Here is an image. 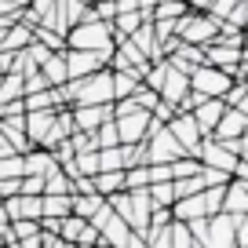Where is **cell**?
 Listing matches in <instances>:
<instances>
[{
  "instance_id": "cell-1",
  "label": "cell",
  "mask_w": 248,
  "mask_h": 248,
  "mask_svg": "<svg viewBox=\"0 0 248 248\" xmlns=\"http://www.w3.org/2000/svg\"><path fill=\"white\" fill-rule=\"evenodd\" d=\"M66 47L70 51H109L113 47V30H109V22H99V18L77 22L66 33Z\"/></svg>"
},
{
  "instance_id": "cell-2",
  "label": "cell",
  "mask_w": 248,
  "mask_h": 248,
  "mask_svg": "<svg viewBox=\"0 0 248 248\" xmlns=\"http://www.w3.org/2000/svg\"><path fill=\"white\" fill-rule=\"evenodd\" d=\"M216 33H219V22L212 15H204V11H186L183 18H175V37L183 44L204 47V44L216 40Z\"/></svg>"
},
{
  "instance_id": "cell-3",
  "label": "cell",
  "mask_w": 248,
  "mask_h": 248,
  "mask_svg": "<svg viewBox=\"0 0 248 248\" xmlns=\"http://www.w3.org/2000/svg\"><path fill=\"white\" fill-rule=\"evenodd\" d=\"M230 84H233L230 73L216 70V66H208V62H201V66L190 73V92H197L201 99H223Z\"/></svg>"
},
{
  "instance_id": "cell-4",
  "label": "cell",
  "mask_w": 248,
  "mask_h": 248,
  "mask_svg": "<svg viewBox=\"0 0 248 248\" xmlns=\"http://www.w3.org/2000/svg\"><path fill=\"white\" fill-rule=\"evenodd\" d=\"M109 55H113V47L109 51H62V59H66V77L70 80H80V77H88V73H95V70H106V62H109Z\"/></svg>"
},
{
  "instance_id": "cell-5",
  "label": "cell",
  "mask_w": 248,
  "mask_h": 248,
  "mask_svg": "<svg viewBox=\"0 0 248 248\" xmlns=\"http://www.w3.org/2000/svg\"><path fill=\"white\" fill-rule=\"evenodd\" d=\"M237 219H241V216H226V212H216V216H208V230H204L201 248H237V245H233Z\"/></svg>"
},
{
  "instance_id": "cell-6",
  "label": "cell",
  "mask_w": 248,
  "mask_h": 248,
  "mask_svg": "<svg viewBox=\"0 0 248 248\" xmlns=\"http://www.w3.org/2000/svg\"><path fill=\"white\" fill-rule=\"evenodd\" d=\"M164 128H168V132H171V139H175L179 146H183V154H186V157H197V146H201V139H204V135L197 132L194 117H190V113H175L168 124H164Z\"/></svg>"
},
{
  "instance_id": "cell-7",
  "label": "cell",
  "mask_w": 248,
  "mask_h": 248,
  "mask_svg": "<svg viewBox=\"0 0 248 248\" xmlns=\"http://www.w3.org/2000/svg\"><path fill=\"white\" fill-rule=\"evenodd\" d=\"M59 241H62V245H84V248H95V245H99V230H95L88 219L66 216V219L59 223Z\"/></svg>"
},
{
  "instance_id": "cell-8",
  "label": "cell",
  "mask_w": 248,
  "mask_h": 248,
  "mask_svg": "<svg viewBox=\"0 0 248 248\" xmlns=\"http://www.w3.org/2000/svg\"><path fill=\"white\" fill-rule=\"evenodd\" d=\"M197 164H201V168H216V171H223V175H230L233 164H237V157H233L223 142L201 139V146H197Z\"/></svg>"
},
{
  "instance_id": "cell-9",
  "label": "cell",
  "mask_w": 248,
  "mask_h": 248,
  "mask_svg": "<svg viewBox=\"0 0 248 248\" xmlns=\"http://www.w3.org/2000/svg\"><path fill=\"white\" fill-rule=\"evenodd\" d=\"M201 51H204V62H208V66H216V70H223V73H233V70L241 66V62H245V51H241V47L219 44V40L204 44Z\"/></svg>"
},
{
  "instance_id": "cell-10",
  "label": "cell",
  "mask_w": 248,
  "mask_h": 248,
  "mask_svg": "<svg viewBox=\"0 0 248 248\" xmlns=\"http://www.w3.org/2000/svg\"><path fill=\"white\" fill-rule=\"evenodd\" d=\"M70 117H73V132H95L99 124L113 121V102H106V106H73Z\"/></svg>"
},
{
  "instance_id": "cell-11",
  "label": "cell",
  "mask_w": 248,
  "mask_h": 248,
  "mask_svg": "<svg viewBox=\"0 0 248 248\" xmlns=\"http://www.w3.org/2000/svg\"><path fill=\"white\" fill-rule=\"evenodd\" d=\"M245 132H248V113L245 109H223V117L216 121V128H212L208 139L226 142V139H241Z\"/></svg>"
},
{
  "instance_id": "cell-12",
  "label": "cell",
  "mask_w": 248,
  "mask_h": 248,
  "mask_svg": "<svg viewBox=\"0 0 248 248\" xmlns=\"http://www.w3.org/2000/svg\"><path fill=\"white\" fill-rule=\"evenodd\" d=\"M226 216H245L248 212V179H230L223 186V208Z\"/></svg>"
},
{
  "instance_id": "cell-13",
  "label": "cell",
  "mask_w": 248,
  "mask_h": 248,
  "mask_svg": "<svg viewBox=\"0 0 248 248\" xmlns=\"http://www.w3.org/2000/svg\"><path fill=\"white\" fill-rule=\"evenodd\" d=\"M51 124H55V109H30L26 113V139H30V146H44Z\"/></svg>"
},
{
  "instance_id": "cell-14",
  "label": "cell",
  "mask_w": 248,
  "mask_h": 248,
  "mask_svg": "<svg viewBox=\"0 0 248 248\" xmlns=\"http://www.w3.org/2000/svg\"><path fill=\"white\" fill-rule=\"evenodd\" d=\"M186 92H190V77L168 66V73H164V80H161V92H157V99L168 102V106L175 109V106H179V99H183Z\"/></svg>"
},
{
  "instance_id": "cell-15",
  "label": "cell",
  "mask_w": 248,
  "mask_h": 248,
  "mask_svg": "<svg viewBox=\"0 0 248 248\" xmlns=\"http://www.w3.org/2000/svg\"><path fill=\"white\" fill-rule=\"evenodd\" d=\"M223 109H226V106H223V99H204L201 106L190 113V117H194V124H197V132H201L204 139L212 135V128H216V121L223 117Z\"/></svg>"
},
{
  "instance_id": "cell-16",
  "label": "cell",
  "mask_w": 248,
  "mask_h": 248,
  "mask_svg": "<svg viewBox=\"0 0 248 248\" xmlns=\"http://www.w3.org/2000/svg\"><path fill=\"white\" fill-rule=\"evenodd\" d=\"M40 77H44V84L47 88H62L66 84V59H62V51H51L44 62H40Z\"/></svg>"
},
{
  "instance_id": "cell-17",
  "label": "cell",
  "mask_w": 248,
  "mask_h": 248,
  "mask_svg": "<svg viewBox=\"0 0 248 248\" xmlns=\"http://www.w3.org/2000/svg\"><path fill=\"white\" fill-rule=\"evenodd\" d=\"M30 40H33V30L22 26V22H15V26H8V30H0V51L15 55V51H22Z\"/></svg>"
},
{
  "instance_id": "cell-18",
  "label": "cell",
  "mask_w": 248,
  "mask_h": 248,
  "mask_svg": "<svg viewBox=\"0 0 248 248\" xmlns=\"http://www.w3.org/2000/svg\"><path fill=\"white\" fill-rule=\"evenodd\" d=\"M70 216V194H40V219H66Z\"/></svg>"
},
{
  "instance_id": "cell-19",
  "label": "cell",
  "mask_w": 248,
  "mask_h": 248,
  "mask_svg": "<svg viewBox=\"0 0 248 248\" xmlns=\"http://www.w3.org/2000/svg\"><path fill=\"white\" fill-rule=\"evenodd\" d=\"M92 190L99 197L121 194V190H124V171H95V175H92Z\"/></svg>"
},
{
  "instance_id": "cell-20",
  "label": "cell",
  "mask_w": 248,
  "mask_h": 248,
  "mask_svg": "<svg viewBox=\"0 0 248 248\" xmlns=\"http://www.w3.org/2000/svg\"><path fill=\"white\" fill-rule=\"evenodd\" d=\"M146 197H150V208H171V204H175V186H171V179L168 183H150Z\"/></svg>"
},
{
  "instance_id": "cell-21",
  "label": "cell",
  "mask_w": 248,
  "mask_h": 248,
  "mask_svg": "<svg viewBox=\"0 0 248 248\" xmlns=\"http://www.w3.org/2000/svg\"><path fill=\"white\" fill-rule=\"evenodd\" d=\"M190 11V0H157L150 18H183Z\"/></svg>"
},
{
  "instance_id": "cell-22",
  "label": "cell",
  "mask_w": 248,
  "mask_h": 248,
  "mask_svg": "<svg viewBox=\"0 0 248 248\" xmlns=\"http://www.w3.org/2000/svg\"><path fill=\"white\" fill-rule=\"evenodd\" d=\"M113 73V70H109ZM142 84V77L139 73H113V102L117 99H132V92Z\"/></svg>"
},
{
  "instance_id": "cell-23",
  "label": "cell",
  "mask_w": 248,
  "mask_h": 248,
  "mask_svg": "<svg viewBox=\"0 0 248 248\" xmlns=\"http://www.w3.org/2000/svg\"><path fill=\"white\" fill-rule=\"evenodd\" d=\"M33 40L44 44L47 51H66V37H59V33L47 30V26H33Z\"/></svg>"
},
{
  "instance_id": "cell-24",
  "label": "cell",
  "mask_w": 248,
  "mask_h": 248,
  "mask_svg": "<svg viewBox=\"0 0 248 248\" xmlns=\"http://www.w3.org/2000/svg\"><path fill=\"white\" fill-rule=\"evenodd\" d=\"M92 139H95V150H109V146H121V139H117V128H113V121L99 124V128L92 132Z\"/></svg>"
},
{
  "instance_id": "cell-25",
  "label": "cell",
  "mask_w": 248,
  "mask_h": 248,
  "mask_svg": "<svg viewBox=\"0 0 248 248\" xmlns=\"http://www.w3.org/2000/svg\"><path fill=\"white\" fill-rule=\"evenodd\" d=\"M95 154H99V171H124V157H121V146L95 150Z\"/></svg>"
},
{
  "instance_id": "cell-26",
  "label": "cell",
  "mask_w": 248,
  "mask_h": 248,
  "mask_svg": "<svg viewBox=\"0 0 248 248\" xmlns=\"http://www.w3.org/2000/svg\"><path fill=\"white\" fill-rule=\"evenodd\" d=\"M44 194H70V179H66L62 168H55L51 175H44Z\"/></svg>"
},
{
  "instance_id": "cell-27",
  "label": "cell",
  "mask_w": 248,
  "mask_h": 248,
  "mask_svg": "<svg viewBox=\"0 0 248 248\" xmlns=\"http://www.w3.org/2000/svg\"><path fill=\"white\" fill-rule=\"evenodd\" d=\"M0 179H22V154L0 157Z\"/></svg>"
},
{
  "instance_id": "cell-28",
  "label": "cell",
  "mask_w": 248,
  "mask_h": 248,
  "mask_svg": "<svg viewBox=\"0 0 248 248\" xmlns=\"http://www.w3.org/2000/svg\"><path fill=\"white\" fill-rule=\"evenodd\" d=\"M233 4H241V0H212L204 15H212V18H216V22H223V18L230 15V8H233Z\"/></svg>"
},
{
  "instance_id": "cell-29",
  "label": "cell",
  "mask_w": 248,
  "mask_h": 248,
  "mask_svg": "<svg viewBox=\"0 0 248 248\" xmlns=\"http://www.w3.org/2000/svg\"><path fill=\"white\" fill-rule=\"evenodd\" d=\"M245 18H248V0H241V4H233V8H230V15H226L223 22H230V26H237V30H241Z\"/></svg>"
},
{
  "instance_id": "cell-30",
  "label": "cell",
  "mask_w": 248,
  "mask_h": 248,
  "mask_svg": "<svg viewBox=\"0 0 248 248\" xmlns=\"http://www.w3.org/2000/svg\"><path fill=\"white\" fill-rule=\"evenodd\" d=\"M4 73H11V55L8 51H0V77H4Z\"/></svg>"
},
{
  "instance_id": "cell-31",
  "label": "cell",
  "mask_w": 248,
  "mask_h": 248,
  "mask_svg": "<svg viewBox=\"0 0 248 248\" xmlns=\"http://www.w3.org/2000/svg\"><path fill=\"white\" fill-rule=\"evenodd\" d=\"M208 4L212 0H194V11H208Z\"/></svg>"
},
{
  "instance_id": "cell-32",
  "label": "cell",
  "mask_w": 248,
  "mask_h": 248,
  "mask_svg": "<svg viewBox=\"0 0 248 248\" xmlns=\"http://www.w3.org/2000/svg\"><path fill=\"white\" fill-rule=\"evenodd\" d=\"M11 8H26V4H30V0H8Z\"/></svg>"
},
{
  "instance_id": "cell-33",
  "label": "cell",
  "mask_w": 248,
  "mask_h": 248,
  "mask_svg": "<svg viewBox=\"0 0 248 248\" xmlns=\"http://www.w3.org/2000/svg\"><path fill=\"white\" fill-rule=\"evenodd\" d=\"M66 248H84V245H66Z\"/></svg>"
},
{
  "instance_id": "cell-34",
  "label": "cell",
  "mask_w": 248,
  "mask_h": 248,
  "mask_svg": "<svg viewBox=\"0 0 248 248\" xmlns=\"http://www.w3.org/2000/svg\"><path fill=\"white\" fill-rule=\"evenodd\" d=\"M95 248H109V245H102V241H99V245H95Z\"/></svg>"
}]
</instances>
